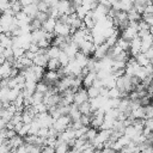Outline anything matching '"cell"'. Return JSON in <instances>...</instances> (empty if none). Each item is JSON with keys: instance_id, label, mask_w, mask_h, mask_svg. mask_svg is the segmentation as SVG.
<instances>
[{"instance_id": "6da1fadb", "label": "cell", "mask_w": 153, "mask_h": 153, "mask_svg": "<svg viewBox=\"0 0 153 153\" xmlns=\"http://www.w3.org/2000/svg\"><path fill=\"white\" fill-rule=\"evenodd\" d=\"M94 50H96V45H94V43H93L92 41L85 39V41L79 45V51H81L82 54H85V55L88 56V57H91V56L93 55Z\"/></svg>"}, {"instance_id": "7a4b0ae2", "label": "cell", "mask_w": 153, "mask_h": 153, "mask_svg": "<svg viewBox=\"0 0 153 153\" xmlns=\"http://www.w3.org/2000/svg\"><path fill=\"white\" fill-rule=\"evenodd\" d=\"M54 35L55 36H71V26L68 24L56 22L55 29H54Z\"/></svg>"}, {"instance_id": "3957f363", "label": "cell", "mask_w": 153, "mask_h": 153, "mask_svg": "<svg viewBox=\"0 0 153 153\" xmlns=\"http://www.w3.org/2000/svg\"><path fill=\"white\" fill-rule=\"evenodd\" d=\"M59 79H60V75H59L57 71H47V72H44V75H43L42 80L44 82H47L48 85L54 86L59 81Z\"/></svg>"}, {"instance_id": "277c9868", "label": "cell", "mask_w": 153, "mask_h": 153, "mask_svg": "<svg viewBox=\"0 0 153 153\" xmlns=\"http://www.w3.org/2000/svg\"><path fill=\"white\" fill-rule=\"evenodd\" d=\"M87 100H88V96H87L86 88L80 87V88H78V90L74 92V99H73V103H74L75 105H80L81 103L87 102Z\"/></svg>"}, {"instance_id": "5b68a950", "label": "cell", "mask_w": 153, "mask_h": 153, "mask_svg": "<svg viewBox=\"0 0 153 153\" xmlns=\"http://www.w3.org/2000/svg\"><path fill=\"white\" fill-rule=\"evenodd\" d=\"M109 48H110V47H109L105 42L102 43V44H99V45H96V50H94L92 57L96 59V60H102V59H104V57L106 56V54H108Z\"/></svg>"}, {"instance_id": "8992f818", "label": "cell", "mask_w": 153, "mask_h": 153, "mask_svg": "<svg viewBox=\"0 0 153 153\" xmlns=\"http://www.w3.org/2000/svg\"><path fill=\"white\" fill-rule=\"evenodd\" d=\"M61 50H63V51L68 55L69 59H74L75 54L79 51V47H78L75 43H73V42L71 41V42H68V43L63 47V49H61Z\"/></svg>"}, {"instance_id": "52a82bcc", "label": "cell", "mask_w": 153, "mask_h": 153, "mask_svg": "<svg viewBox=\"0 0 153 153\" xmlns=\"http://www.w3.org/2000/svg\"><path fill=\"white\" fill-rule=\"evenodd\" d=\"M14 20H16V24L18 26H24V25H27L30 23L31 18L29 16H26L23 11H20V12L14 14Z\"/></svg>"}, {"instance_id": "ba28073f", "label": "cell", "mask_w": 153, "mask_h": 153, "mask_svg": "<svg viewBox=\"0 0 153 153\" xmlns=\"http://www.w3.org/2000/svg\"><path fill=\"white\" fill-rule=\"evenodd\" d=\"M96 78H97V73L93 72V71H90L86 75L82 76V87H84V88H87V87L92 86Z\"/></svg>"}, {"instance_id": "9c48e42d", "label": "cell", "mask_w": 153, "mask_h": 153, "mask_svg": "<svg viewBox=\"0 0 153 153\" xmlns=\"http://www.w3.org/2000/svg\"><path fill=\"white\" fill-rule=\"evenodd\" d=\"M48 56H47V54L44 53V54H39V53H37L36 54V56L33 57V60H32V62H33V65H36V66H39V67H47V63H48Z\"/></svg>"}, {"instance_id": "30bf717a", "label": "cell", "mask_w": 153, "mask_h": 153, "mask_svg": "<svg viewBox=\"0 0 153 153\" xmlns=\"http://www.w3.org/2000/svg\"><path fill=\"white\" fill-rule=\"evenodd\" d=\"M56 19L55 18H51V17H48V19H45L42 24V29L45 31V32H54V29H55V25H56Z\"/></svg>"}, {"instance_id": "8fae6325", "label": "cell", "mask_w": 153, "mask_h": 153, "mask_svg": "<svg viewBox=\"0 0 153 153\" xmlns=\"http://www.w3.org/2000/svg\"><path fill=\"white\" fill-rule=\"evenodd\" d=\"M22 11H23L26 16H29V17L32 19V18H35V17H36V14H37V12H38L37 4H36V2H33V4H30V5H27V6H24Z\"/></svg>"}, {"instance_id": "7c38bea8", "label": "cell", "mask_w": 153, "mask_h": 153, "mask_svg": "<svg viewBox=\"0 0 153 153\" xmlns=\"http://www.w3.org/2000/svg\"><path fill=\"white\" fill-rule=\"evenodd\" d=\"M0 45H2L4 48H12L13 37L7 33H0Z\"/></svg>"}, {"instance_id": "4fadbf2b", "label": "cell", "mask_w": 153, "mask_h": 153, "mask_svg": "<svg viewBox=\"0 0 153 153\" xmlns=\"http://www.w3.org/2000/svg\"><path fill=\"white\" fill-rule=\"evenodd\" d=\"M45 31L43 29H37V30H33L31 31V42L33 43H37L38 41H41L42 38H45Z\"/></svg>"}, {"instance_id": "5bb4252c", "label": "cell", "mask_w": 153, "mask_h": 153, "mask_svg": "<svg viewBox=\"0 0 153 153\" xmlns=\"http://www.w3.org/2000/svg\"><path fill=\"white\" fill-rule=\"evenodd\" d=\"M130 117H133L134 120H142L145 118V109L142 105L135 108V109H131L130 111Z\"/></svg>"}, {"instance_id": "9a60e30c", "label": "cell", "mask_w": 153, "mask_h": 153, "mask_svg": "<svg viewBox=\"0 0 153 153\" xmlns=\"http://www.w3.org/2000/svg\"><path fill=\"white\" fill-rule=\"evenodd\" d=\"M60 51H61V49H60L59 47H56V45H50V47L47 48L45 54H47L48 59H57Z\"/></svg>"}, {"instance_id": "2e32d148", "label": "cell", "mask_w": 153, "mask_h": 153, "mask_svg": "<svg viewBox=\"0 0 153 153\" xmlns=\"http://www.w3.org/2000/svg\"><path fill=\"white\" fill-rule=\"evenodd\" d=\"M74 60L76 61V63L82 68V67H86L87 65V61H88V56H86L85 54H82L81 51H78L74 56Z\"/></svg>"}, {"instance_id": "e0dca14e", "label": "cell", "mask_w": 153, "mask_h": 153, "mask_svg": "<svg viewBox=\"0 0 153 153\" xmlns=\"http://www.w3.org/2000/svg\"><path fill=\"white\" fill-rule=\"evenodd\" d=\"M134 59H135V61L137 62V65L141 66V67H145V66L149 65V59L146 56L145 53H141V51H140L137 55L134 56Z\"/></svg>"}, {"instance_id": "ac0fdd59", "label": "cell", "mask_w": 153, "mask_h": 153, "mask_svg": "<svg viewBox=\"0 0 153 153\" xmlns=\"http://www.w3.org/2000/svg\"><path fill=\"white\" fill-rule=\"evenodd\" d=\"M7 140H8V143L11 146V148H18L20 145L24 143V139L22 136H19L18 134L16 136H13L12 139H7Z\"/></svg>"}, {"instance_id": "d6986e66", "label": "cell", "mask_w": 153, "mask_h": 153, "mask_svg": "<svg viewBox=\"0 0 153 153\" xmlns=\"http://www.w3.org/2000/svg\"><path fill=\"white\" fill-rule=\"evenodd\" d=\"M19 93H20V90H18L17 87H14V88H8L7 94H6V98H7V100H8L10 103H13V102L16 100V98L19 96Z\"/></svg>"}, {"instance_id": "ffe728a7", "label": "cell", "mask_w": 153, "mask_h": 153, "mask_svg": "<svg viewBox=\"0 0 153 153\" xmlns=\"http://www.w3.org/2000/svg\"><path fill=\"white\" fill-rule=\"evenodd\" d=\"M82 23L85 24L86 29H88V30H91V29H93V27H94V25H96V22H94V20H93V18L91 17V13H90V11L87 12V14L85 16V18L82 19Z\"/></svg>"}, {"instance_id": "44dd1931", "label": "cell", "mask_w": 153, "mask_h": 153, "mask_svg": "<svg viewBox=\"0 0 153 153\" xmlns=\"http://www.w3.org/2000/svg\"><path fill=\"white\" fill-rule=\"evenodd\" d=\"M45 68L48 71H57L59 68H61V65H60V62H59L57 59H49Z\"/></svg>"}, {"instance_id": "7402d4cb", "label": "cell", "mask_w": 153, "mask_h": 153, "mask_svg": "<svg viewBox=\"0 0 153 153\" xmlns=\"http://www.w3.org/2000/svg\"><path fill=\"white\" fill-rule=\"evenodd\" d=\"M97 133H98V129H96V128H92V127H88L84 136L86 137V140H87L88 142H92V141L94 140V137H96Z\"/></svg>"}, {"instance_id": "603a6c76", "label": "cell", "mask_w": 153, "mask_h": 153, "mask_svg": "<svg viewBox=\"0 0 153 153\" xmlns=\"http://www.w3.org/2000/svg\"><path fill=\"white\" fill-rule=\"evenodd\" d=\"M78 109L79 111L81 112V115H90L92 111H91V105H90V102H84L81 103L80 105H78Z\"/></svg>"}, {"instance_id": "cb8c5ba5", "label": "cell", "mask_w": 153, "mask_h": 153, "mask_svg": "<svg viewBox=\"0 0 153 153\" xmlns=\"http://www.w3.org/2000/svg\"><path fill=\"white\" fill-rule=\"evenodd\" d=\"M88 11H90V10H88L86 6H84V5H79V6L75 7V14H76L80 19H84Z\"/></svg>"}, {"instance_id": "d4e9b609", "label": "cell", "mask_w": 153, "mask_h": 153, "mask_svg": "<svg viewBox=\"0 0 153 153\" xmlns=\"http://www.w3.org/2000/svg\"><path fill=\"white\" fill-rule=\"evenodd\" d=\"M116 44L122 49V50H126V51H129V47H130V41H127L124 38H122L121 36L118 37Z\"/></svg>"}, {"instance_id": "484cf974", "label": "cell", "mask_w": 153, "mask_h": 153, "mask_svg": "<svg viewBox=\"0 0 153 153\" xmlns=\"http://www.w3.org/2000/svg\"><path fill=\"white\" fill-rule=\"evenodd\" d=\"M51 85H48L47 82H44L43 80H39V81H37V84H36V91L37 92H41V93H45L48 90H49V87H50Z\"/></svg>"}, {"instance_id": "4316f807", "label": "cell", "mask_w": 153, "mask_h": 153, "mask_svg": "<svg viewBox=\"0 0 153 153\" xmlns=\"http://www.w3.org/2000/svg\"><path fill=\"white\" fill-rule=\"evenodd\" d=\"M10 8L13 11V13H18L23 10V6L19 0H10Z\"/></svg>"}, {"instance_id": "83f0119b", "label": "cell", "mask_w": 153, "mask_h": 153, "mask_svg": "<svg viewBox=\"0 0 153 153\" xmlns=\"http://www.w3.org/2000/svg\"><path fill=\"white\" fill-rule=\"evenodd\" d=\"M86 92H87L88 99L99 97V88H98V87H96V86H93V85H92V86H90V87H87V88H86Z\"/></svg>"}, {"instance_id": "f1b7e54d", "label": "cell", "mask_w": 153, "mask_h": 153, "mask_svg": "<svg viewBox=\"0 0 153 153\" xmlns=\"http://www.w3.org/2000/svg\"><path fill=\"white\" fill-rule=\"evenodd\" d=\"M57 60H59V62H60L61 67H65V66H67V65H68V62H69V60H71V59L68 57V55H67L63 50H61V51H60V54H59Z\"/></svg>"}, {"instance_id": "f546056e", "label": "cell", "mask_w": 153, "mask_h": 153, "mask_svg": "<svg viewBox=\"0 0 153 153\" xmlns=\"http://www.w3.org/2000/svg\"><path fill=\"white\" fill-rule=\"evenodd\" d=\"M108 98H121V91H120L116 86H114V87L109 88Z\"/></svg>"}, {"instance_id": "4dcf8cb0", "label": "cell", "mask_w": 153, "mask_h": 153, "mask_svg": "<svg viewBox=\"0 0 153 153\" xmlns=\"http://www.w3.org/2000/svg\"><path fill=\"white\" fill-rule=\"evenodd\" d=\"M29 25H30V29H31V31H33V30H37V29H42V23H41L38 19H36V18H32V19L30 20Z\"/></svg>"}, {"instance_id": "1f68e13d", "label": "cell", "mask_w": 153, "mask_h": 153, "mask_svg": "<svg viewBox=\"0 0 153 153\" xmlns=\"http://www.w3.org/2000/svg\"><path fill=\"white\" fill-rule=\"evenodd\" d=\"M12 50H13L14 59H18V57H20V56H23L25 54V49L22 48V47H12Z\"/></svg>"}, {"instance_id": "d6a6232c", "label": "cell", "mask_w": 153, "mask_h": 153, "mask_svg": "<svg viewBox=\"0 0 153 153\" xmlns=\"http://www.w3.org/2000/svg\"><path fill=\"white\" fill-rule=\"evenodd\" d=\"M36 4H37V8H38V11H39V12H45V13H48L49 5H48L44 0H41V1L36 2Z\"/></svg>"}, {"instance_id": "836d02e7", "label": "cell", "mask_w": 153, "mask_h": 153, "mask_svg": "<svg viewBox=\"0 0 153 153\" xmlns=\"http://www.w3.org/2000/svg\"><path fill=\"white\" fill-rule=\"evenodd\" d=\"M29 128H30V124H25V123H23V126L20 127V129L17 131V134H18L19 136L24 137V136H26V135L29 134Z\"/></svg>"}, {"instance_id": "e575fe53", "label": "cell", "mask_w": 153, "mask_h": 153, "mask_svg": "<svg viewBox=\"0 0 153 153\" xmlns=\"http://www.w3.org/2000/svg\"><path fill=\"white\" fill-rule=\"evenodd\" d=\"M32 100H33V104L42 103V102H43V93L35 91V92L32 93ZM33 104H32V105H33Z\"/></svg>"}, {"instance_id": "d590c367", "label": "cell", "mask_w": 153, "mask_h": 153, "mask_svg": "<svg viewBox=\"0 0 153 153\" xmlns=\"http://www.w3.org/2000/svg\"><path fill=\"white\" fill-rule=\"evenodd\" d=\"M37 45H38V48H41V49H47L48 47L51 45V42L48 41L47 38H42L41 41L37 42Z\"/></svg>"}, {"instance_id": "8d00e7d4", "label": "cell", "mask_w": 153, "mask_h": 153, "mask_svg": "<svg viewBox=\"0 0 153 153\" xmlns=\"http://www.w3.org/2000/svg\"><path fill=\"white\" fill-rule=\"evenodd\" d=\"M48 133H49V128H47V127H41V128L38 129L37 135L45 139V137H48Z\"/></svg>"}, {"instance_id": "74e56055", "label": "cell", "mask_w": 153, "mask_h": 153, "mask_svg": "<svg viewBox=\"0 0 153 153\" xmlns=\"http://www.w3.org/2000/svg\"><path fill=\"white\" fill-rule=\"evenodd\" d=\"M48 17H49V16H48V13H45V12H39V11H38L35 18H36V19H38V20L43 24V22H44L45 19H48Z\"/></svg>"}, {"instance_id": "f35d334b", "label": "cell", "mask_w": 153, "mask_h": 153, "mask_svg": "<svg viewBox=\"0 0 153 153\" xmlns=\"http://www.w3.org/2000/svg\"><path fill=\"white\" fill-rule=\"evenodd\" d=\"M141 19H143L147 24L152 25L153 24V14H142L141 16Z\"/></svg>"}, {"instance_id": "ab89813d", "label": "cell", "mask_w": 153, "mask_h": 153, "mask_svg": "<svg viewBox=\"0 0 153 153\" xmlns=\"http://www.w3.org/2000/svg\"><path fill=\"white\" fill-rule=\"evenodd\" d=\"M108 93H109V88L105 87V86H102L99 88V97H103V98H108Z\"/></svg>"}, {"instance_id": "60d3db41", "label": "cell", "mask_w": 153, "mask_h": 153, "mask_svg": "<svg viewBox=\"0 0 153 153\" xmlns=\"http://www.w3.org/2000/svg\"><path fill=\"white\" fill-rule=\"evenodd\" d=\"M145 127L148 128V129H151V130L153 131V117H151V118H145Z\"/></svg>"}, {"instance_id": "b9f144b4", "label": "cell", "mask_w": 153, "mask_h": 153, "mask_svg": "<svg viewBox=\"0 0 153 153\" xmlns=\"http://www.w3.org/2000/svg\"><path fill=\"white\" fill-rule=\"evenodd\" d=\"M27 50H30V51H32V53L37 54V53H38V50H39V48H38V45H37V43L31 42V43H30V45H29V49H27Z\"/></svg>"}, {"instance_id": "7bdbcfd3", "label": "cell", "mask_w": 153, "mask_h": 153, "mask_svg": "<svg viewBox=\"0 0 153 153\" xmlns=\"http://www.w3.org/2000/svg\"><path fill=\"white\" fill-rule=\"evenodd\" d=\"M142 14H153V4H149V5L145 6Z\"/></svg>"}, {"instance_id": "ee69618b", "label": "cell", "mask_w": 153, "mask_h": 153, "mask_svg": "<svg viewBox=\"0 0 153 153\" xmlns=\"http://www.w3.org/2000/svg\"><path fill=\"white\" fill-rule=\"evenodd\" d=\"M41 153H55V148L51 146H44V147H42Z\"/></svg>"}, {"instance_id": "f6af8a7d", "label": "cell", "mask_w": 153, "mask_h": 153, "mask_svg": "<svg viewBox=\"0 0 153 153\" xmlns=\"http://www.w3.org/2000/svg\"><path fill=\"white\" fill-rule=\"evenodd\" d=\"M17 135V131L14 130V129H7L6 128V137L7 139H12L13 136H16Z\"/></svg>"}, {"instance_id": "bcb514c9", "label": "cell", "mask_w": 153, "mask_h": 153, "mask_svg": "<svg viewBox=\"0 0 153 153\" xmlns=\"http://www.w3.org/2000/svg\"><path fill=\"white\" fill-rule=\"evenodd\" d=\"M98 4L102 5V6H104L105 8H111V7H112L109 0H98Z\"/></svg>"}, {"instance_id": "7dc6e473", "label": "cell", "mask_w": 153, "mask_h": 153, "mask_svg": "<svg viewBox=\"0 0 153 153\" xmlns=\"http://www.w3.org/2000/svg\"><path fill=\"white\" fill-rule=\"evenodd\" d=\"M27 59H30V60H33V57L36 56V54L35 53H32V51H30V50H25V54H24Z\"/></svg>"}, {"instance_id": "c3c4849f", "label": "cell", "mask_w": 153, "mask_h": 153, "mask_svg": "<svg viewBox=\"0 0 153 153\" xmlns=\"http://www.w3.org/2000/svg\"><path fill=\"white\" fill-rule=\"evenodd\" d=\"M6 124H7V122H5V121L0 117V129H5V128H6Z\"/></svg>"}, {"instance_id": "681fc988", "label": "cell", "mask_w": 153, "mask_h": 153, "mask_svg": "<svg viewBox=\"0 0 153 153\" xmlns=\"http://www.w3.org/2000/svg\"><path fill=\"white\" fill-rule=\"evenodd\" d=\"M5 62H6V57L4 56V54H1V55H0V66L4 65Z\"/></svg>"}, {"instance_id": "f907efd6", "label": "cell", "mask_w": 153, "mask_h": 153, "mask_svg": "<svg viewBox=\"0 0 153 153\" xmlns=\"http://www.w3.org/2000/svg\"><path fill=\"white\" fill-rule=\"evenodd\" d=\"M109 1H110V4H111V6H114V5H115V4H117V2L120 1V0H109Z\"/></svg>"}, {"instance_id": "816d5d0a", "label": "cell", "mask_w": 153, "mask_h": 153, "mask_svg": "<svg viewBox=\"0 0 153 153\" xmlns=\"http://www.w3.org/2000/svg\"><path fill=\"white\" fill-rule=\"evenodd\" d=\"M133 153H141V151H140V149H135Z\"/></svg>"}, {"instance_id": "f5cc1de1", "label": "cell", "mask_w": 153, "mask_h": 153, "mask_svg": "<svg viewBox=\"0 0 153 153\" xmlns=\"http://www.w3.org/2000/svg\"><path fill=\"white\" fill-rule=\"evenodd\" d=\"M120 153H129V152H120Z\"/></svg>"}, {"instance_id": "db71d44e", "label": "cell", "mask_w": 153, "mask_h": 153, "mask_svg": "<svg viewBox=\"0 0 153 153\" xmlns=\"http://www.w3.org/2000/svg\"><path fill=\"white\" fill-rule=\"evenodd\" d=\"M38 1H41V0H35V2H38Z\"/></svg>"}, {"instance_id": "11a10c76", "label": "cell", "mask_w": 153, "mask_h": 153, "mask_svg": "<svg viewBox=\"0 0 153 153\" xmlns=\"http://www.w3.org/2000/svg\"><path fill=\"white\" fill-rule=\"evenodd\" d=\"M94 153H99V151H94Z\"/></svg>"}, {"instance_id": "9f6ffc18", "label": "cell", "mask_w": 153, "mask_h": 153, "mask_svg": "<svg viewBox=\"0 0 153 153\" xmlns=\"http://www.w3.org/2000/svg\"><path fill=\"white\" fill-rule=\"evenodd\" d=\"M1 79H2V76H1V75H0V81H1Z\"/></svg>"}, {"instance_id": "6f0895ef", "label": "cell", "mask_w": 153, "mask_h": 153, "mask_svg": "<svg viewBox=\"0 0 153 153\" xmlns=\"http://www.w3.org/2000/svg\"><path fill=\"white\" fill-rule=\"evenodd\" d=\"M19 1H22V0H19Z\"/></svg>"}]
</instances>
